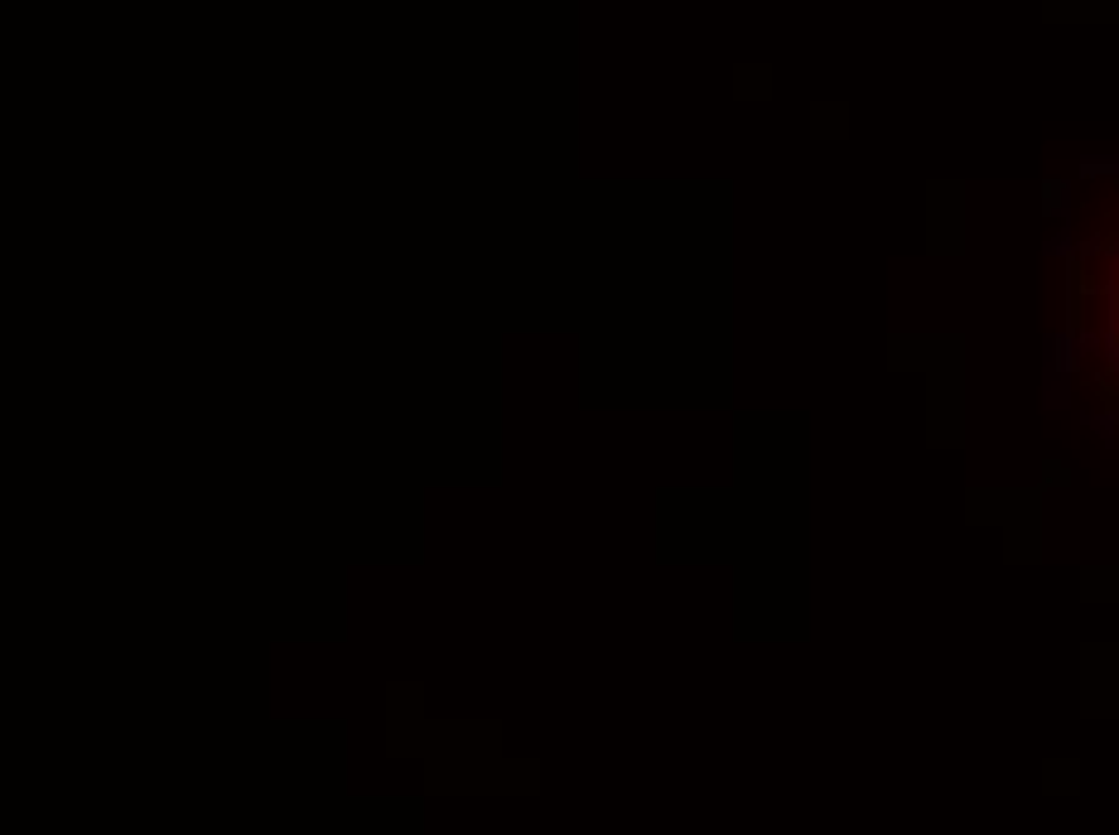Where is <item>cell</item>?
Masks as SVG:
<instances>
[{
	"label": "cell",
	"mask_w": 1119,
	"mask_h": 835,
	"mask_svg": "<svg viewBox=\"0 0 1119 835\" xmlns=\"http://www.w3.org/2000/svg\"><path fill=\"white\" fill-rule=\"evenodd\" d=\"M1110 343L1119 353V280H1115V300H1110Z\"/></svg>",
	"instance_id": "1"
}]
</instances>
